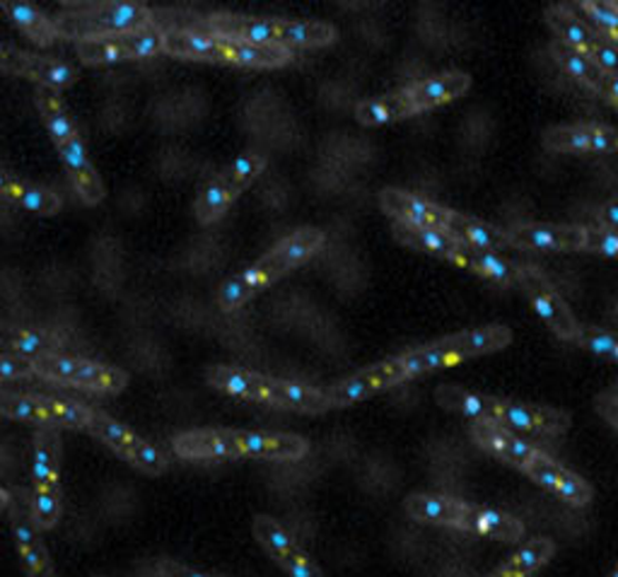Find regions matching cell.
I'll use <instances>...</instances> for the list:
<instances>
[{"label":"cell","instance_id":"obj_34","mask_svg":"<svg viewBox=\"0 0 618 577\" xmlns=\"http://www.w3.org/2000/svg\"><path fill=\"white\" fill-rule=\"evenodd\" d=\"M129 382L123 370L117 368H107V365L100 362H88L82 360L78 372L70 379V385L82 387V389H94V391H121Z\"/></svg>","mask_w":618,"mask_h":577},{"label":"cell","instance_id":"obj_37","mask_svg":"<svg viewBox=\"0 0 618 577\" xmlns=\"http://www.w3.org/2000/svg\"><path fill=\"white\" fill-rule=\"evenodd\" d=\"M263 167H266L263 155H257V152L242 155V158L230 167V172L222 177V185L235 199L237 193H242L251 185V181H255L263 172Z\"/></svg>","mask_w":618,"mask_h":577},{"label":"cell","instance_id":"obj_55","mask_svg":"<svg viewBox=\"0 0 618 577\" xmlns=\"http://www.w3.org/2000/svg\"><path fill=\"white\" fill-rule=\"evenodd\" d=\"M597 222L601 225V230H616L618 228V199L604 203L597 210Z\"/></svg>","mask_w":618,"mask_h":577},{"label":"cell","instance_id":"obj_63","mask_svg":"<svg viewBox=\"0 0 618 577\" xmlns=\"http://www.w3.org/2000/svg\"><path fill=\"white\" fill-rule=\"evenodd\" d=\"M609 577H618V566H616V570H614Z\"/></svg>","mask_w":618,"mask_h":577},{"label":"cell","instance_id":"obj_43","mask_svg":"<svg viewBox=\"0 0 618 577\" xmlns=\"http://www.w3.org/2000/svg\"><path fill=\"white\" fill-rule=\"evenodd\" d=\"M230 201H232V196L228 193V189H225L222 177L213 179L201 193L199 203H196V218H199V222H203V225L213 222L225 213V210H228Z\"/></svg>","mask_w":618,"mask_h":577},{"label":"cell","instance_id":"obj_31","mask_svg":"<svg viewBox=\"0 0 618 577\" xmlns=\"http://www.w3.org/2000/svg\"><path fill=\"white\" fill-rule=\"evenodd\" d=\"M3 10L20 24V30L27 37L37 41L39 47H49V44H53L56 39H59V30H56V24L49 22L30 3H3Z\"/></svg>","mask_w":618,"mask_h":577},{"label":"cell","instance_id":"obj_5","mask_svg":"<svg viewBox=\"0 0 618 577\" xmlns=\"http://www.w3.org/2000/svg\"><path fill=\"white\" fill-rule=\"evenodd\" d=\"M321 245H325V232L321 230H317V228L298 230L292 237H288L286 242H280L271 255H266L259 263H255L249 271H245L242 278L247 280V286L257 292L259 288L269 286L271 280L295 269V266H300L305 259L317 255Z\"/></svg>","mask_w":618,"mask_h":577},{"label":"cell","instance_id":"obj_32","mask_svg":"<svg viewBox=\"0 0 618 577\" xmlns=\"http://www.w3.org/2000/svg\"><path fill=\"white\" fill-rule=\"evenodd\" d=\"M208 379H210V385H216L230 394H237V397L263 401L266 377L249 375V372L232 370V368H210Z\"/></svg>","mask_w":618,"mask_h":577},{"label":"cell","instance_id":"obj_48","mask_svg":"<svg viewBox=\"0 0 618 577\" xmlns=\"http://www.w3.org/2000/svg\"><path fill=\"white\" fill-rule=\"evenodd\" d=\"M585 251L601 257H618V232L616 230H589L587 228V242Z\"/></svg>","mask_w":618,"mask_h":577},{"label":"cell","instance_id":"obj_51","mask_svg":"<svg viewBox=\"0 0 618 577\" xmlns=\"http://www.w3.org/2000/svg\"><path fill=\"white\" fill-rule=\"evenodd\" d=\"M589 59H592L607 76L618 78V49L609 44V41L599 39V44L595 47L592 53H589Z\"/></svg>","mask_w":618,"mask_h":577},{"label":"cell","instance_id":"obj_29","mask_svg":"<svg viewBox=\"0 0 618 577\" xmlns=\"http://www.w3.org/2000/svg\"><path fill=\"white\" fill-rule=\"evenodd\" d=\"M551 53H554V59L556 63L566 70V73H570L575 80H580L585 82L587 88H592L597 90L601 86V80H604V70L589 59L587 53L578 51V49H572L568 44H564V41H554L551 44Z\"/></svg>","mask_w":618,"mask_h":577},{"label":"cell","instance_id":"obj_19","mask_svg":"<svg viewBox=\"0 0 618 577\" xmlns=\"http://www.w3.org/2000/svg\"><path fill=\"white\" fill-rule=\"evenodd\" d=\"M464 510H467V503L447 496H432V493H413L406 498V513L426 525L457 529Z\"/></svg>","mask_w":618,"mask_h":577},{"label":"cell","instance_id":"obj_13","mask_svg":"<svg viewBox=\"0 0 618 577\" xmlns=\"http://www.w3.org/2000/svg\"><path fill=\"white\" fill-rule=\"evenodd\" d=\"M500 420L512 428L527 432H541L549 438L566 435L570 428V416L549 406H531L510 399H500Z\"/></svg>","mask_w":618,"mask_h":577},{"label":"cell","instance_id":"obj_47","mask_svg":"<svg viewBox=\"0 0 618 577\" xmlns=\"http://www.w3.org/2000/svg\"><path fill=\"white\" fill-rule=\"evenodd\" d=\"M0 414L16 420H30V424H49L39 399L18 397V394H0Z\"/></svg>","mask_w":618,"mask_h":577},{"label":"cell","instance_id":"obj_7","mask_svg":"<svg viewBox=\"0 0 618 577\" xmlns=\"http://www.w3.org/2000/svg\"><path fill=\"white\" fill-rule=\"evenodd\" d=\"M88 430L97 438L104 440L109 447H114L121 457L136 464L138 469H143L146 474H162L167 469V459L158 452V449L150 447L146 440H140L138 435H133L129 428L119 426L117 420H111L102 414H94L90 418Z\"/></svg>","mask_w":618,"mask_h":577},{"label":"cell","instance_id":"obj_8","mask_svg":"<svg viewBox=\"0 0 618 577\" xmlns=\"http://www.w3.org/2000/svg\"><path fill=\"white\" fill-rule=\"evenodd\" d=\"M403 379H409L403 372V365L401 358H391L385 360L379 365H372V368L362 370L353 377H348L346 382L333 385L325 391V397L329 401V406H350V404H358L365 397H372V394L382 391L391 385H399Z\"/></svg>","mask_w":618,"mask_h":577},{"label":"cell","instance_id":"obj_40","mask_svg":"<svg viewBox=\"0 0 618 577\" xmlns=\"http://www.w3.org/2000/svg\"><path fill=\"white\" fill-rule=\"evenodd\" d=\"M0 346H10V348L20 350V354L34 356V358L53 354V344L41 339L39 334L8 327V324H0Z\"/></svg>","mask_w":618,"mask_h":577},{"label":"cell","instance_id":"obj_30","mask_svg":"<svg viewBox=\"0 0 618 577\" xmlns=\"http://www.w3.org/2000/svg\"><path fill=\"white\" fill-rule=\"evenodd\" d=\"M556 551V544L546 537L531 539L527 546L519 548V551L508 560V566L500 568L496 575L490 577H529L534 570L541 568L546 560H549Z\"/></svg>","mask_w":618,"mask_h":577},{"label":"cell","instance_id":"obj_36","mask_svg":"<svg viewBox=\"0 0 618 577\" xmlns=\"http://www.w3.org/2000/svg\"><path fill=\"white\" fill-rule=\"evenodd\" d=\"M255 537L266 546V551H269L278 563L298 548V544H295V539L290 537V531L280 527L269 515H259L255 519Z\"/></svg>","mask_w":618,"mask_h":577},{"label":"cell","instance_id":"obj_15","mask_svg":"<svg viewBox=\"0 0 618 577\" xmlns=\"http://www.w3.org/2000/svg\"><path fill=\"white\" fill-rule=\"evenodd\" d=\"M471 435H474V440L479 442L484 449H488L490 455H496L508 464H515V467H519V469H525L527 464L534 459V455L539 452L537 447H531L529 442L515 438L510 430H505L500 424H494V420H476V424L471 426Z\"/></svg>","mask_w":618,"mask_h":577},{"label":"cell","instance_id":"obj_27","mask_svg":"<svg viewBox=\"0 0 618 577\" xmlns=\"http://www.w3.org/2000/svg\"><path fill=\"white\" fill-rule=\"evenodd\" d=\"M165 51L172 56H185V59L201 61H220L222 49L220 39L208 32H170L165 34Z\"/></svg>","mask_w":618,"mask_h":577},{"label":"cell","instance_id":"obj_23","mask_svg":"<svg viewBox=\"0 0 618 577\" xmlns=\"http://www.w3.org/2000/svg\"><path fill=\"white\" fill-rule=\"evenodd\" d=\"M220 39L222 63L235 66H251V68H280L290 61V49L286 47H259L247 44V41Z\"/></svg>","mask_w":618,"mask_h":577},{"label":"cell","instance_id":"obj_12","mask_svg":"<svg viewBox=\"0 0 618 577\" xmlns=\"http://www.w3.org/2000/svg\"><path fill=\"white\" fill-rule=\"evenodd\" d=\"M16 508H12V534H16V541L20 548V556L24 563V570L30 577H56L53 575V566L49 560V554L44 544L39 539V527L34 523V510L27 508V500H18Z\"/></svg>","mask_w":618,"mask_h":577},{"label":"cell","instance_id":"obj_18","mask_svg":"<svg viewBox=\"0 0 618 577\" xmlns=\"http://www.w3.org/2000/svg\"><path fill=\"white\" fill-rule=\"evenodd\" d=\"M457 529L484 534V537L508 544H515L525 537V525L519 523V519L488 508H474V505H467Z\"/></svg>","mask_w":618,"mask_h":577},{"label":"cell","instance_id":"obj_35","mask_svg":"<svg viewBox=\"0 0 618 577\" xmlns=\"http://www.w3.org/2000/svg\"><path fill=\"white\" fill-rule=\"evenodd\" d=\"M37 105L41 109V115H44V121L56 140V146H63V143H68V140H73L78 136L73 121L68 119L61 100L53 94L51 88H39Z\"/></svg>","mask_w":618,"mask_h":577},{"label":"cell","instance_id":"obj_60","mask_svg":"<svg viewBox=\"0 0 618 577\" xmlns=\"http://www.w3.org/2000/svg\"><path fill=\"white\" fill-rule=\"evenodd\" d=\"M609 360L618 362V336H616V344H614V350H611V358Z\"/></svg>","mask_w":618,"mask_h":577},{"label":"cell","instance_id":"obj_21","mask_svg":"<svg viewBox=\"0 0 618 577\" xmlns=\"http://www.w3.org/2000/svg\"><path fill=\"white\" fill-rule=\"evenodd\" d=\"M445 230L452 235L461 247L486 249V251L510 247V239L505 230L496 228V225H490V222L455 213V210H449V220H447Z\"/></svg>","mask_w":618,"mask_h":577},{"label":"cell","instance_id":"obj_62","mask_svg":"<svg viewBox=\"0 0 618 577\" xmlns=\"http://www.w3.org/2000/svg\"><path fill=\"white\" fill-rule=\"evenodd\" d=\"M611 8L618 12V0H611Z\"/></svg>","mask_w":618,"mask_h":577},{"label":"cell","instance_id":"obj_11","mask_svg":"<svg viewBox=\"0 0 618 577\" xmlns=\"http://www.w3.org/2000/svg\"><path fill=\"white\" fill-rule=\"evenodd\" d=\"M379 206L385 208V213L397 218V222L411 225V228L445 230L449 220V208L423 201L401 189H382V193H379Z\"/></svg>","mask_w":618,"mask_h":577},{"label":"cell","instance_id":"obj_3","mask_svg":"<svg viewBox=\"0 0 618 577\" xmlns=\"http://www.w3.org/2000/svg\"><path fill=\"white\" fill-rule=\"evenodd\" d=\"M154 27L150 10L143 3H107L97 6L88 16H68L56 22L59 37L97 39V37H121Z\"/></svg>","mask_w":618,"mask_h":577},{"label":"cell","instance_id":"obj_52","mask_svg":"<svg viewBox=\"0 0 618 577\" xmlns=\"http://www.w3.org/2000/svg\"><path fill=\"white\" fill-rule=\"evenodd\" d=\"M32 375H34L32 360L0 358V379H18V377H32Z\"/></svg>","mask_w":618,"mask_h":577},{"label":"cell","instance_id":"obj_26","mask_svg":"<svg viewBox=\"0 0 618 577\" xmlns=\"http://www.w3.org/2000/svg\"><path fill=\"white\" fill-rule=\"evenodd\" d=\"M546 22H549V27L560 37L564 44L578 49L587 56L595 51V47L599 44V39H601L595 30H589V27L580 18H575L572 12L564 6H556V8L546 12Z\"/></svg>","mask_w":618,"mask_h":577},{"label":"cell","instance_id":"obj_45","mask_svg":"<svg viewBox=\"0 0 618 577\" xmlns=\"http://www.w3.org/2000/svg\"><path fill=\"white\" fill-rule=\"evenodd\" d=\"M580 8L595 22L597 32H601L599 37L618 49V12L611 8V3H607V0H585Z\"/></svg>","mask_w":618,"mask_h":577},{"label":"cell","instance_id":"obj_56","mask_svg":"<svg viewBox=\"0 0 618 577\" xmlns=\"http://www.w3.org/2000/svg\"><path fill=\"white\" fill-rule=\"evenodd\" d=\"M162 575L165 577H208V575H201V573H196L187 566H179V563H172V560H165L162 566H160Z\"/></svg>","mask_w":618,"mask_h":577},{"label":"cell","instance_id":"obj_22","mask_svg":"<svg viewBox=\"0 0 618 577\" xmlns=\"http://www.w3.org/2000/svg\"><path fill=\"white\" fill-rule=\"evenodd\" d=\"M61 155H63V162L70 170V177H73L76 187L82 196V201L86 203H100L104 199V187H102V179L97 177V172L92 170V165L86 155V148H82V140L76 136L73 140H68V143L59 146Z\"/></svg>","mask_w":618,"mask_h":577},{"label":"cell","instance_id":"obj_44","mask_svg":"<svg viewBox=\"0 0 618 577\" xmlns=\"http://www.w3.org/2000/svg\"><path fill=\"white\" fill-rule=\"evenodd\" d=\"M78 358H68V356H59V354H49V356H41L32 360V368L37 377H44V379H53V382H61V385H70V379L78 372L80 368Z\"/></svg>","mask_w":618,"mask_h":577},{"label":"cell","instance_id":"obj_50","mask_svg":"<svg viewBox=\"0 0 618 577\" xmlns=\"http://www.w3.org/2000/svg\"><path fill=\"white\" fill-rule=\"evenodd\" d=\"M280 566H283L292 577H321V570L305 556L300 546L295 548L292 554H288L283 560H280Z\"/></svg>","mask_w":618,"mask_h":577},{"label":"cell","instance_id":"obj_1","mask_svg":"<svg viewBox=\"0 0 618 577\" xmlns=\"http://www.w3.org/2000/svg\"><path fill=\"white\" fill-rule=\"evenodd\" d=\"M309 445L298 435H269L247 430H193L179 435L175 452L185 459L216 457H266V459H300Z\"/></svg>","mask_w":618,"mask_h":577},{"label":"cell","instance_id":"obj_16","mask_svg":"<svg viewBox=\"0 0 618 577\" xmlns=\"http://www.w3.org/2000/svg\"><path fill=\"white\" fill-rule=\"evenodd\" d=\"M469 88H471V76L459 73V70L418 82V86L409 88L413 115H420V111H428V109L452 102V100H457V97L467 94Z\"/></svg>","mask_w":618,"mask_h":577},{"label":"cell","instance_id":"obj_42","mask_svg":"<svg viewBox=\"0 0 618 577\" xmlns=\"http://www.w3.org/2000/svg\"><path fill=\"white\" fill-rule=\"evenodd\" d=\"M41 408H44L49 424H59L68 428H88L92 411L82 408L78 404L70 401H59V399H39Z\"/></svg>","mask_w":618,"mask_h":577},{"label":"cell","instance_id":"obj_17","mask_svg":"<svg viewBox=\"0 0 618 577\" xmlns=\"http://www.w3.org/2000/svg\"><path fill=\"white\" fill-rule=\"evenodd\" d=\"M263 401L292 408V411H302V414H325L327 408H331L325 391L300 382H286V379H266Z\"/></svg>","mask_w":618,"mask_h":577},{"label":"cell","instance_id":"obj_6","mask_svg":"<svg viewBox=\"0 0 618 577\" xmlns=\"http://www.w3.org/2000/svg\"><path fill=\"white\" fill-rule=\"evenodd\" d=\"M519 286L525 288L529 302L541 315V319L549 324L556 336H560L564 341L578 344L582 324L575 319L564 298L549 286V280L537 269H531V266H519Z\"/></svg>","mask_w":618,"mask_h":577},{"label":"cell","instance_id":"obj_28","mask_svg":"<svg viewBox=\"0 0 618 577\" xmlns=\"http://www.w3.org/2000/svg\"><path fill=\"white\" fill-rule=\"evenodd\" d=\"M356 117L365 126H377V123H389V121H397V119L413 117L409 90H399V92H391L387 97H379V100L360 102L356 107Z\"/></svg>","mask_w":618,"mask_h":577},{"label":"cell","instance_id":"obj_33","mask_svg":"<svg viewBox=\"0 0 618 577\" xmlns=\"http://www.w3.org/2000/svg\"><path fill=\"white\" fill-rule=\"evenodd\" d=\"M331 41H336V30L331 24L283 20L280 47H327Z\"/></svg>","mask_w":618,"mask_h":577},{"label":"cell","instance_id":"obj_39","mask_svg":"<svg viewBox=\"0 0 618 577\" xmlns=\"http://www.w3.org/2000/svg\"><path fill=\"white\" fill-rule=\"evenodd\" d=\"M8 199H12L22 208L32 210V213H39V216H51L61 208L59 193L47 191V189H37V187H27V185H20V181L8 191Z\"/></svg>","mask_w":618,"mask_h":577},{"label":"cell","instance_id":"obj_9","mask_svg":"<svg viewBox=\"0 0 618 577\" xmlns=\"http://www.w3.org/2000/svg\"><path fill=\"white\" fill-rule=\"evenodd\" d=\"M510 247L522 249H544V251H585L587 228L578 225H549V222H531L517 225L508 230Z\"/></svg>","mask_w":618,"mask_h":577},{"label":"cell","instance_id":"obj_53","mask_svg":"<svg viewBox=\"0 0 618 577\" xmlns=\"http://www.w3.org/2000/svg\"><path fill=\"white\" fill-rule=\"evenodd\" d=\"M30 53H16L8 49H0V70H8V73L27 76V68H30Z\"/></svg>","mask_w":618,"mask_h":577},{"label":"cell","instance_id":"obj_54","mask_svg":"<svg viewBox=\"0 0 618 577\" xmlns=\"http://www.w3.org/2000/svg\"><path fill=\"white\" fill-rule=\"evenodd\" d=\"M595 406H597V411H599L604 418H607L614 428H618V399L614 397V394H609V391L599 394L597 401H595Z\"/></svg>","mask_w":618,"mask_h":577},{"label":"cell","instance_id":"obj_59","mask_svg":"<svg viewBox=\"0 0 618 577\" xmlns=\"http://www.w3.org/2000/svg\"><path fill=\"white\" fill-rule=\"evenodd\" d=\"M10 503H12V496L6 490V488H0V510H6L10 508Z\"/></svg>","mask_w":618,"mask_h":577},{"label":"cell","instance_id":"obj_57","mask_svg":"<svg viewBox=\"0 0 618 577\" xmlns=\"http://www.w3.org/2000/svg\"><path fill=\"white\" fill-rule=\"evenodd\" d=\"M597 92H601L604 97H609V100H611L614 105H618V78L604 76V80H601V86L597 88Z\"/></svg>","mask_w":618,"mask_h":577},{"label":"cell","instance_id":"obj_64","mask_svg":"<svg viewBox=\"0 0 618 577\" xmlns=\"http://www.w3.org/2000/svg\"><path fill=\"white\" fill-rule=\"evenodd\" d=\"M616 107H618V105H616Z\"/></svg>","mask_w":618,"mask_h":577},{"label":"cell","instance_id":"obj_41","mask_svg":"<svg viewBox=\"0 0 618 577\" xmlns=\"http://www.w3.org/2000/svg\"><path fill=\"white\" fill-rule=\"evenodd\" d=\"M27 78L44 82V88H68L70 82H76L78 73L66 63L37 59V56H32L30 68H27Z\"/></svg>","mask_w":618,"mask_h":577},{"label":"cell","instance_id":"obj_25","mask_svg":"<svg viewBox=\"0 0 618 577\" xmlns=\"http://www.w3.org/2000/svg\"><path fill=\"white\" fill-rule=\"evenodd\" d=\"M395 237L406 247L428 251V255L442 257L447 261H452V257L461 249V245L452 235H449L447 230H438V228H411V225L397 222Z\"/></svg>","mask_w":618,"mask_h":577},{"label":"cell","instance_id":"obj_10","mask_svg":"<svg viewBox=\"0 0 618 577\" xmlns=\"http://www.w3.org/2000/svg\"><path fill=\"white\" fill-rule=\"evenodd\" d=\"M534 484L544 486L546 490L556 493L558 498H564L566 503L575 505V508H585V505L592 500V488L585 484L578 474L568 471L566 467H560L554 459L537 452L534 459L522 469Z\"/></svg>","mask_w":618,"mask_h":577},{"label":"cell","instance_id":"obj_46","mask_svg":"<svg viewBox=\"0 0 618 577\" xmlns=\"http://www.w3.org/2000/svg\"><path fill=\"white\" fill-rule=\"evenodd\" d=\"M121 44L129 51V59H148V56H158L165 51V34L158 27H148V30L121 34Z\"/></svg>","mask_w":618,"mask_h":577},{"label":"cell","instance_id":"obj_14","mask_svg":"<svg viewBox=\"0 0 618 577\" xmlns=\"http://www.w3.org/2000/svg\"><path fill=\"white\" fill-rule=\"evenodd\" d=\"M544 146L558 152H614L618 150V129L604 126H564L544 133Z\"/></svg>","mask_w":618,"mask_h":577},{"label":"cell","instance_id":"obj_20","mask_svg":"<svg viewBox=\"0 0 618 577\" xmlns=\"http://www.w3.org/2000/svg\"><path fill=\"white\" fill-rule=\"evenodd\" d=\"M435 399L447 411H457L476 420H494L500 424V399L484 397V394H474L457 385H440L435 389Z\"/></svg>","mask_w":618,"mask_h":577},{"label":"cell","instance_id":"obj_38","mask_svg":"<svg viewBox=\"0 0 618 577\" xmlns=\"http://www.w3.org/2000/svg\"><path fill=\"white\" fill-rule=\"evenodd\" d=\"M78 53L86 63H111L129 59V51L123 49L119 37H97L78 41Z\"/></svg>","mask_w":618,"mask_h":577},{"label":"cell","instance_id":"obj_2","mask_svg":"<svg viewBox=\"0 0 618 577\" xmlns=\"http://www.w3.org/2000/svg\"><path fill=\"white\" fill-rule=\"evenodd\" d=\"M510 344L512 331L502 327V324H494V327L455 334L426 348H416L411 354L401 356V365L406 377H416L440 368H452V365H459L469 358L496 354V350L508 348Z\"/></svg>","mask_w":618,"mask_h":577},{"label":"cell","instance_id":"obj_61","mask_svg":"<svg viewBox=\"0 0 618 577\" xmlns=\"http://www.w3.org/2000/svg\"><path fill=\"white\" fill-rule=\"evenodd\" d=\"M609 394H614V397H616V399H618V382H616V385H614V387H611V389H609Z\"/></svg>","mask_w":618,"mask_h":577},{"label":"cell","instance_id":"obj_49","mask_svg":"<svg viewBox=\"0 0 618 577\" xmlns=\"http://www.w3.org/2000/svg\"><path fill=\"white\" fill-rule=\"evenodd\" d=\"M251 295H255V290L247 286V280L242 276H237V278L228 280V283L222 286L220 307L222 309H235V307H240L247 298H251Z\"/></svg>","mask_w":618,"mask_h":577},{"label":"cell","instance_id":"obj_58","mask_svg":"<svg viewBox=\"0 0 618 577\" xmlns=\"http://www.w3.org/2000/svg\"><path fill=\"white\" fill-rule=\"evenodd\" d=\"M16 185H18L16 179H12L10 175H6L3 170H0V196H8V191H10L12 187H16Z\"/></svg>","mask_w":618,"mask_h":577},{"label":"cell","instance_id":"obj_4","mask_svg":"<svg viewBox=\"0 0 618 577\" xmlns=\"http://www.w3.org/2000/svg\"><path fill=\"white\" fill-rule=\"evenodd\" d=\"M59 432L44 426L34 438V523L39 529H51L61 515L59 488Z\"/></svg>","mask_w":618,"mask_h":577},{"label":"cell","instance_id":"obj_24","mask_svg":"<svg viewBox=\"0 0 618 577\" xmlns=\"http://www.w3.org/2000/svg\"><path fill=\"white\" fill-rule=\"evenodd\" d=\"M452 263L464 266V269L476 271L479 276L496 280V283H502V286L519 283V266H512L508 261L498 259L494 251L461 247L457 255L452 257Z\"/></svg>","mask_w":618,"mask_h":577}]
</instances>
